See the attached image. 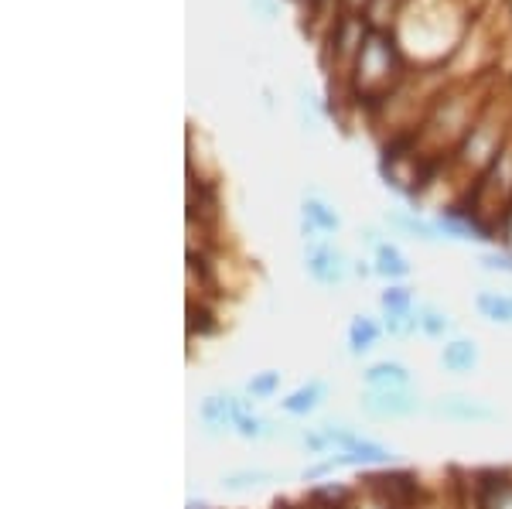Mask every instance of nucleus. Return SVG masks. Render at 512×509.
<instances>
[{
    "mask_svg": "<svg viewBox=\"0 0 512 509\" xmlns=\"http://www.w3.org/2000/svg\"><path fill=\"white\" fill-rule=\"evenodd\" d=\"M256 400H250L246 393H233V390H219L209 393V397L198 404V424L209 438H222L236 428V417L253 410Z\"/></svg>",
    "mask_w": 512,
    "mask_h": 509,
    "instance_id": "nucleus-1",
    "label": "nucleus"
},
{
    "mask_svg": "<svg viewBox=\"0 0 512 509\" xmlns=\"http://www.w3.org/2000/svg\"><path fill=\"white\" fill-rule=\"evenodd\" d=\"M359 410L373 421H400V417H414L424 410L417 390H362Z\"/></svg>",
    "mask_w": 512,
    "mask_h": 509,
    "instance_id": "nucleus-2",
    "label": "nucleus"
},
{
    "mask_svg": "<svg viewBox=\"0 0 512 509\" xmlns=\"http://www.w3.org/2000/svg\"><path fill=\"white\" fill-rule=\"evenodd\" d=\"M427 414L437 421H451V424H495L499 421V410L489 407L485 400L468 397V393H448V397H437Z\"/></svg>",
    "mask_w": 512,
    "mask_h": 509,
    "instance_id": "nucleus-3",
    "label": "nucleus"
},
{
    "mask_svg": "<svg viewBox=\"0 0 512 509\" xmlns=\"http://www.w3.org/2000/svg\"><path fill=\"white\" fill-rule=\"evenodd\" d=\"M304 270H308V277L315 284L338 287V284H345V277H349V260H345L332 243L311 240L304 246Z\"/></svg>",
    "mask_w": 512,
    "mask_h": 509,
    "instance_id": "nucleus-4",
    "label": "nucleus"
},
{
    "mask_svg": "<svg viewBox=\"0 0 512 509\" xmlns=\"http://www.w3.org/2000/svg\"><path fill=\"white\" fill-rule=\"evenodd\" d=\"M362 383H366V390H410L414 387V373L403 363L383 359V363L362 369Z\"/></svg>",
    "mask_w": 512,
    "mask_h": 509,
    "instance_id": "nucleus-5",
    "label": "nucleus"
},
{
    "mask_svg": "<svg viewBox=\"0 0 512 509\" xmlns=\"http://www.w3.org/2000/svg\"><path fill=\"white\" fill-rule=\"evenodd\" d=\"M478 359L482 352L472 339H448L437 352V363H441L444 373H454V376H465V373H475L478 369Z\"/></svg>",
    "mask_w": 512,
    "mask_h": 509,
    "instance_id": "nucleus-6",
    "label": "nucleus"
},
{
    "mask_svg": "<svg viewBox=\"0 0 512 509\" xmlns=\"http://www.w3.org/2000/svg\"><path fill=\"white\" fill-rule=\"evenodd\" d=\"M328 390H332V387H328L325 380H308V383H301V387L291 390L284 400H280V410H284L287 417H308V414H315L321 404H325Z\"/></svg>",
    "mask_w": 512,
    "mask_h": 509,
    "instance_id": "nucleus-7",
    "label": "nucleus"
},
{
    "mask_svg": "<svg viewBox=\"0 0 512 509\" xmlns=\"http://www.w3.org/2000/svg\"><path fill=\"white\" fill-rule=\"evenodd\" d=\"M301 219H304V240H318V233H338L342 219L335 209H328L321 199H304L301 205Z\"/></svg>",
    "mask_w": 512,
    "mask_h": 509,
    "instance_id": "nucleus-8",
    "label": "nucleus"
},
{
    "mask_svg": "<svg viewBox=\"0 0 512 509\" xmlns=\"http://www.w3.org/2000/svg\"><path fill=\"white\" fill-rule=\"evenodd\" d=\"M233 434H239V438H246V441H270V438H280V434H284V424L274 421V417L256 414V410H246V414L236 417Z\"/></svg>",
    "mask_w": 512,
    "mask_h": 509,
    "instance_id": "nucleus-9",
    "label": "nucleus"
},
{
    "mask_svg": "<svg viewBox=\"0 0 512 509\" xmlns=\"http://www.w3.org/2000/svg\"><path fill=\"white\" fill-rule=\"evenodd\" d=\"M379 335H383V325H379L376 318L355 315L349 322V335H345V339H349V352L352 356H366V352L376 349Z\"/></svg>",
    "mask_w": 512,
    "mask_h": 509,
    "instance_id": "nucleus-10",
    "label": "nucleus"
},
{
    "mask_svg": "<svg viewBox=\"0 0 512 509\" xmlns=\"http://www.w3.org/2000/svg\"><path fill=\"white\" fill-rule=\"evenodd\" d=\"M417 328L424 339H437V342H448L454 335V322L448 311H441L437 305H417Z\"/></svg>",
    "mask_w": 512,
    "mask_h": 509,
    "instance_id": "nucleus-11",
    "label": "nucleus"
},
{
    "mask_svg": "<svg viewBox=\"0 0 512 509\" xmlns=\"http://www.w3.org/2000/svg\"><path fill=\"white\" fill-rule=\"evenodd\" d=\"M475 311L485 318V322H495V325H512V294L478 291V294H475Z\"/></svg>",
    "mask_w": 512,
    "mask_h": 509,
    "instance_id": "nucleus-12",
    "label": "nucleus"
},
{
    "mask_svg": "<svg viewBox=\"0 0 512 509\" xmlns=\"http://www.w3.org/2000/svg\"><path fill=\"white\" fill-rule=\"evenodd\" d=\"M270 482H280V472H270V469H236V472L222 475L219 486L226 489V492H250V489L270 486Z\"/></svg>",
    "mask_w": 512,
    "mask_h": 509,
    "instance_id": "nucleus-13",
    "label": "nucleus"
},
{
    "mask_svg": "<svg viewBox=\"0 0 512 509\" xmlns=\"http://www.w3.org/2000/svg\"><path fill=\"white\" fill-rule=\"evenodd\" d=\"M373 274L386 277V281H403L410 277V264L393 243H376V260H373Z\"/></svg>",
    "mask_w": 512,
    "mask_h": 509,
    "instance_id": "nucleus-14",
    "label": "nucleus"
},
{
    "mask_svg": "<svg viewBox=\"0 0 512 509\" xmlns=\"http://www.w3.org/2000/svg\"><path fill=\"white\" fill-rule=\"evenodd\" d=\"M386 223H390L393 229H400V233L414 236V240H424V243L441 240V229H437V223H424V219L410 216V212H386Z\"/></svg>",
    "mask_w": 512,
    "mask_h": 509,
    "instance_id": "nucleus-15",
    "label": "nucleus"
},
{
    "mask_svg": "<svg viewBox=\"0 0 512 509\" xmlns=\"http://www.w3.org/2000/svg\"><path fill=\"white\" fill-rule=\"evenodd\" d=\"M379 308H383V315H417V301L410 294V287H396V284L379 294Z\"/></svg>",
    "mask_w": 512,
    "mask_h": 509,
    "instance_id": "nucleus-16",
    "label": "nucleus"
},
{
    "mask_svg": "<svg viewBox=\"0 0 512 509\" xmlns=\"http://www.w3.org/2000/svg\"><path fill=\"white\" fill-rule=\"evenodd\" d=\"M280 383H284V373H277V369H263V373H256L253 380L246 383L243 393L250 400H270L280 390Z\"/></svg>",
    "mask_w": 512,
    "mask_h": 509,
    "instance_id": "nucleus-17",
    "label": "nucleus"
},
{
    "mask_svg": "<svg viewBox=\"0 0 512 509\" xmlns=\"http://www.w3.org/2000/svg\"><path fill=\"white\" fill-rule=\"evenodd\" d=\"M478 264L485 270H495V274H512V257L509 253H482Z\"/></svg>",
    "mask_w": 512,
    "mask_h": 509,
    "instance_id": "nucleus-18",
    "label": "nucleus"
},
{
    "mask_svg": "<svg viewBox=\"0 0 512 509\" xmlns=\"http://www.w3.org/2000/svg\"><path fill=\"white\" fill-rule=\"evenodd\" d=\"M253 7H256V11H260L267 21L274 18V4H270V0H253Z\"/></svg>",
    "mask_w": 512,
    "mask_h": 509,
    "instance_id": "nucleus-19",
    "label": "nucleus"
}]
</instances>
